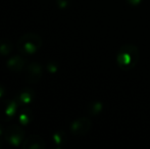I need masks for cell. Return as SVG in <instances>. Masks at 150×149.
Segmentation results:
<instances>
[{
  "mask_svg": "<svg viewBox=\"0 0 150 149\" xmlns=\"http://www.w3.org/2000/svg\"><path fill=\"white\" fill-rule=\"evenodd\" d=\"M140 58V52L134 44H124L117 53V64L122 71H131L137 66Z\"/></svg>",
  "mask_w": 150,
  "mask_h": 149,
  "instance_id": "1",
  "label": "cell"
},
{
  "mask_svg": "<svg viewBox=\"0 0 150 149\" xmlns=\"http://www.w3.org/2000/svg\"><path fill=\"white\" fill-rule=\"evenodd\" d=\"M42 38L36 33H28L23 35L16 43V47L20 52L26 55H31L38 51L42 46Z\"/></svg>",
  "mask_w": 150,
  "mask_h": 149,
  "instance_id": "2",
  "label": "cell"
},
{
  "mask_svg": "<svg viewBox=\"0 0 150 149\" xmlns=\"http://www.w3.org/2000/svg\"><path fill=\"white\" fill-rule=\"evenodd\" d=\"M4 139L12 146H20L25 140V131L22 125H10L5 128Z\"/></svg>",
  "mask_w": 150,
  "mask_h": 149,
  "instance_id": "3",
  "label": "cell"
},
{
  "mask_svg": "<svg viewBox=\"0 0 150 149\" xmlns=\"http://www.w3.org/2000/svg\"><path fill=\"white\" fill-rule=\"evenodd\" d=\"M20 104L16 100L0 99V121L5 123L9 121L16 117L18 107Z\"/></svg>",
  "mask_w": 150,
  "mask_h": 149,
  "instance_id": "4",
  "label": "cell"
},
{
  "mask_svg": "<svg viewBox=\"0 0 150 149\" xmlns=\"http://www.w3.org/2000/svg\"><path fill=\"white\" fill-rule=\"evenodd\" d=\"M91 121L88 117H79L71 125V132L76 136H83L91 129Z\"/></svg>",
  "mask_w": 150,
  "mask_h": 149,
  "instance_id": "5",
  "label": "cell"
},
{
  "mask_svg": "<svg viewBox=\"0 0 150 149\" xmlns=\"http://www.w3.org/2000/svg\"><path fill=\"white\" fill-rule=\"evenodd\" d=\"M42 75H43V68H42L41 64L38 62H32L27 66L25 79L28 83L35 84L41 79Z\"/></svg>",
  "mask_w": 150,
  "mask_h": 149,
  "instance_id": "6",
  "label": "cell"
},
{
  "mask_svg": "<svg viewBox=\"0 0 150 149\" xmlns=\"http://www.w3.org/2000/svg\"><path fill=\"white\" fill-rule=\"evenodd\" d=\"M22 147L24 149H44L46 147V143L41 136L33 134L24 140Z\"/></svg>",
  "mask_w": 150,
  "mask_h": 149,
  "instance_id": "7",
  "label": "cell"
},
{
  "mask_svg": "<svg viewBox=\"0 0 150 149\" xmlns=\"http://www.w3.org/2000/svg\"><path fill=\"white\" fill-rule=\"evenodd\" d=\"M34 98H35V93L31 88H23L20 92H18V96H16V101L21 105H28L33 102Z\"/></svg>",
  "mask_w": 150,
  "mask_h": 149,
  "instance_id": "8",
  "label": "cell"
},
{
  "mask_svg": "<svg viewBox=\"0 0 150 149\" xmlns=\"http://www.w3.org/2000/svg\"><path fill=\"white\" fill-rule=\"evenodd\" d=\"M6 66H7L8 70H10L11 72H22L24 70V68H26V59L24 57H22V56L16 55L7 60Z\"/></svg>",
  "mask_w": 150,
  "mask_h": 149,
  "instance_id": "9",
  "label": "cell"
},
{
  "mask_svg": "<svg viewBox=\"0 0 150 149\" xmlns=\"http://www.w3.org/2000/svg\"><path fill=\"white\" fill-rule=\"evenodd\" d=\"M13 49V44L7 38H1L0 39V55L6 56L10 54Z\"/></svg>",
  "mask_w": 150,
  "mask_h": 149,
  "instance_id": "10",
  "label": "cell"
},
{
  "mask_svg": "<svg viewBox=\"0 0 150 149\" xmlns=\"http://www.w3.org/2000/svg\"><path fill=\"white\" fill-rule=\"evenodd\" d=\"M33 119V113L32 110L28 107H25L21 110L20 114H18V123L22 126H28L32 121Z\"/></svg>",
  "mask_w": 150,
  "mask_h": 149,
  "instance_id": "11",
  "label": "cell"
},
{
  "mask_svg": "<svg viewBox=\"0 0 150 149\" xmlns=\"http://www.w3.org/2000/svg\"><path fill=\"white\" fill-rule=\"evenodd\" d=\"M53 138V142L55 144H62L63 142L65 141V137H64V132H56V133L53 134L52 136Z\"/></svg>",
  "mask_w": 150,
  "mask_h": 149,
  "instance_id": "12",
  "label": "cell"
},
{
  "mask_svg": "<svg viewBox=\"0 0 150 149\" xmlns=\"http://www.w3.org/2000/svg\"><path fill=\"white\" fill-rule=\"evenodd\" d=\"M101 109H102V105H101L100 102H93L91 104V107L89 108V113L92 115H95L100 112Z\"/></svg>",
  "mask_w": 150,
  "mask_h": 149,
  "instance_id": "13",
  "label": "cell"
},
{
  "mask_svg": "<svg viewBox=\"0 0 150 149\" xmlns=\"http://www.w3.org/2000/svg\"><path fill=\"white\" fill-rule=\"evenodd\" d=\"M69 2H71V0H56V3H57L58 7L61 8V9L67 8L69 5Z\"/></svg>",
  "mask_w": 150,
  "mask_h": 149,
  "instance_id": "14",
  "label": "cell"
},
{
  "mask_svg": "<svg viewBox=\"0 0 150 149\" xmlns=\"http://www.w3.org/2000/svg\"><path fill=\"white\" fill-rule=\"evenodd\" d=\"M126 2L131 6H137L142 2V0H126Z\"/></svg>",
  "mask_w": 150,
  "mask_h": 149,
  "instance_id": "15",
  "label": "cell"
},
{
  "mask_svg": "<svg viewBox=\"0 0 150 149\" xmlns=\"http://www.w3.org/2000/svg\"><path fill=\"white\" fill-rule=\"evenodd\" d=\"M47 70L49 71L50 73H55L56 71H57V68H56V66L54 64H47Z\"/></svg>",
  "mask_w": 150,
  "mask_h": 149,
  "instance_id": "16",
  "label": "cell"
},
{
  "mask_svg": "<svg viewBox=\"0 0 150 149\" xmlns=\"http://www.w3.org/2000/svg\"><path fill=\"white\" fill-rule=\"evenodd\" d=\"M6 95V89L3 85L0 84V99H3Z\"/></svg>",
  "mask_w": 150,
  "mask_h": 149,
  "instance_id": "17",
  "label": "cell"
},
{
  "mask_svg": "<svg viewBox=\"0 0 150 149\" xmlns=\"http://www.w3.org/2000/svg\"><path fill=\"white\" fill-rule=\"evenodd\" d=\"M4 132H5V128L2 126L1 121H0V138H1L2 136H4Z\"/></svg>",
  "mask_w": 150,
  "mask_h": 149,
  "instance_id": "18",
  "label": "cell"
},
{
  "mask_svg": "<svg viewBox=\"0 0 150 149\" xmlns=\"http://www.w3.org/2000/svg\"><path fill=\"white\" fill-rule=\"evenodd\" d=\"M2 147H3V144H2V141L0 140V148H2Z\"/></svg>",
  "mask_w": 150,
  "mask_h": 149,
  "instance_id": "19",
  "label": "cell"
}]
</instances>
